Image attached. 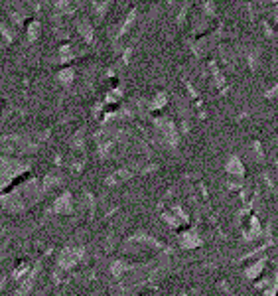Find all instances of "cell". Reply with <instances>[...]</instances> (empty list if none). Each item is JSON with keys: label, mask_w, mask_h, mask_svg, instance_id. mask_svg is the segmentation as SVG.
<instances>
[{"label": "cell", "mask_w": 278, "mask_h": 296, "mask_svg": "<svg viewBox=\"0 0 278 296\" xmlns=\"http://www.w3.org/2000/svg\"><path fill=\"white\" fill-rule=\"evenodd\" d=\"M81 255L83 251L81 249H73V247H67V249H63L61 255L58 257V265L61 268H69V266H73L79 259H81Z\"/></svg>", "instance_id": "cell-2"}, {"label": "cell", "mask_w": 278, "mask_h": 296, "mask_svg": "<svg viewBox=\"0 0 278 296\" xmlns=\"http://www.w3.org/2000/svg\"><path fill=\"white\" fill-rule=\"evenodd\" d=\"M47 192L44 182H30V184H22L14 188L10 193H6L0 200L2 209L10 211V213H20L24 209H28L30 206H34L44 193Z\"/></svg>", "instance_id": "cell-1"}, {"label": "cell", "mask_w": 278, "mask_h": 296, "mask_svg": "<svg viewBox=\"0 0 278 296\" xmlns=\"http://www.w3.org/2000/svg\"><path fill=\"white\" fill-rule=\"evenodd\" d=\"M6 281H8V279H6V277H2V279H0V290H2V288H4V286H6Z\"/></svg>", "instance_id": "cell-5"}, {"label": "cell", "mask_w": 278, "mask_h": 296, "mask_svg": "<svg viewBox=\"0 0 278 296\" xmlns=\"http://www.w3.org/2000/svg\"><path fill=\"white\" fill-rule=\"evenodd\" d=\"M38 273H40V265H36L32 270H30L28 275L22 279L20 282V286L16 288L14 296H28V292L32 290V286H34V282H36V277H38Z\"/></svg>", "instance_id": "cell-3"}, {"label": "cell", "mask_w": 278, "mask_h": 296, "mask_svg": "<svg viewBox=\"0 0 278 296\" xmlns=\"http://www.w3.org/2000/svg\"><path fill=\"white\" fill-rule=\"evenodd\" d=\"M56 213H71V195L69 193H63L56 202V207H54Z\"/></svg>", "instance_id": "cell-4"}]
</instances>
